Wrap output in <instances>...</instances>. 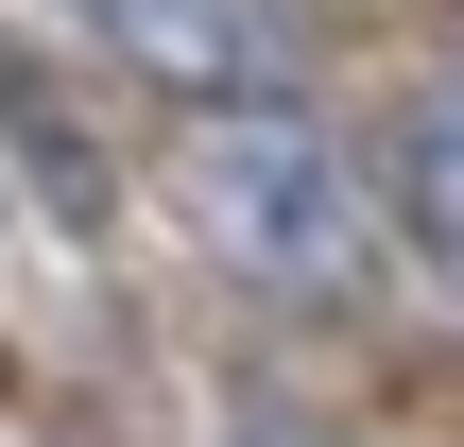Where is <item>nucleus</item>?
Instances as JSON below:
<instances>
[{"label": "nucleus", "instance_id": "1", "mask_svg": "<svg viewBox=\"0 0 464 447\" xmlns=\"http://www.w3.org/2000/svg\"><path fill=\"white\" fill-rule=\"evenodd\" d=\"M189 189H207L224 258L276 276V293H362V276H379V189H362V155H344L327 121H293V103H224V121L189 138Z\"/></svg>", "mask_w": 464, "mask_h": 447}, {"label": "nucleus", "instance_id": "3", "mask_svg": "<svg viewBox=\"0 0 464 447\" xmlns=\"http://www.w3.org/2000/svg\"><path fill=\"white\" fill-rule=\"evenodd\" d=\"M396 189H413V241H430V258L464 276V103L430 121V138H413V155H396Z\"/></svg>", "mask_w": 464, "mask_h": 447}, {"label": "nucleus", "instance_id": "2", "mask_svg": "<svg viewBox=\"0 0 464 447\" xmlns=\"http://www.w3.org/2000/svg\"><path fill=\"white\" fill-rule=\"evenodd\" d=\"M155 86H189V103H276V69H293V34L258 17V0H86Z\"/></svg>", "mask_w": 464, "mask_h": 447}]
</instances>
